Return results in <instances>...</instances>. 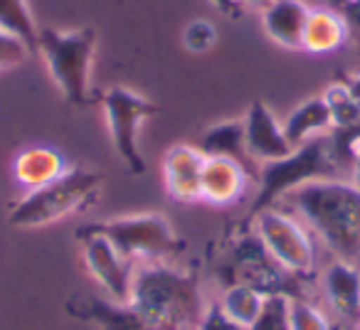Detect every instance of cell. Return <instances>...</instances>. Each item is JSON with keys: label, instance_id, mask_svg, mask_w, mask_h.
Here are the masks:
<instances>
[{"label": "cell", "instance_id": "2e32d148", "mask_svg": "<svg viewBox=\"0 0 360 330\" xmlns=\"http://www.w3.org/2000/svg\"><path fill=\"white\" fill-rule=\"evenodd\" d=\"M67 168L70 165L60 150L50 148V145H30V148L20 150L13 160V178L18 185L30 192L57 180Z\"/></svg>", "mask_w": 360, "mask_h": 330}, {"label": "cell", "instance_id": "cb8c5ba5", "mask_svg": "<svg viewBox=\"0 0 360 330\" xmlns=\"http://www.w3.org/2000/svg\"><path fill=\"white\" fill-rule=\"evenodd\" d=\"M294 296L269 293L264 301L259 318L245 330H289V301Z\"/></svg>", "mask_w": 360, "mask_h": 330}, {"label": "cell", "instance_id": "8fae6325", "mask_svg": "<svg viewBox=\"0 0 360 330\" xmlns=\"http://www.w3.org/2000/svg\"><path fill=\"white\" fill-rule=\"evenodd\" d=\"M163 183L168 195L175 202L193 205L200 202L202 168H205V153L193 143H175L163 155Z\"/></svg>", "mask_w": 360, "mask_h": 330}, {"label": "cell", "instance_id": "5bb4252c", "mask_svg": "<svg viewBox=\"0 0 360 330\" xmlns=\"http://www.w3.org/2000/svg\"><path fill=\"white\" fill-rule=\"evenodd\" d=\"M321 286L333 310L348 323L360 325V269L350 259H335L326 266Z\"/></svg>", "mask_w": 360, "mask_h": 330}, {"label": "cell", "instance_id": "4316f807", "mask_svg": "<svg viewBox=\"0 0 360 330\" xmlns=\"http://www.w3.org/2000/svg\"><path fill=\"white\" fill-rule=\"evenodd\" d=\"M198 330H245V328H242L240 323H235V320L220 308V301H210V303L205 305V313H202Z\"/></svg>", "mask_w": 360, "mask_h": 330}, {"label": "cell", "instance_id": "44dd1931", "mask_svg": "<svg viewBox=\"0 0 360 330\" xmlns=\"http://www.w3.org/2000/svg\"><path fill=\"white\" fill-rule=\"evenodd\" d=\"M0 27L20 37L32 52H37V30L40 25L35 22L27 0H0Z\"/></svg>", "mask_w": 360, "mask_h": 330}, {"label": "cell", "instance_id": "9c48e42d", "mask_svg": "<svg viewBox=\"0 0 360 330\" xmlns=\"http://www.w3.org/2000/svg\"><path fill=\"white\" fill-rule=\"evenodd\" d=\"M75 239L82 246V259H84L86 271L106 291V298L116 301V303H129L134 264L104 235L79 227L75 232Z\"/></svg>", "mask_w": 360, "mask_h": 330}, {"label": "cell", "instance_id": "277c9868", "mask_svg": "<svg viewBox=\"0 0 360 330\" xmlns=\"http://www.w3.org/2000/svg\"><path fill=\"white\" fill-rule=\"evenodd\" d=\"M96 40L99 35L91 25L75 30H37V52L45 60L47 72L65 101L75 109L91 104V67L96 57Z\"/></svg>", "mask_w": 360, "mask_h": 330}, {"label": "cell", "instance_id": "f546056e", "mask_svg": "<svg viewBox=\"0 0 360 330\" xmlns=\"http://www.w3.org/2000/svg\"><path fill=\"white\" fill-rule=\"evenodd\" d=\"M343 84L348 86V91H350V94H353L355 99L360 101V72H358V74H353V77H345V79H343Z\"/></svg>", "mask_w": 360, "mask_h": 330}, {"label": "cell", "instance_id": "d6986e66", "mask_svg": "<svg viewBox=\"0 0 360 330\" xmlns=\"http://www.w3.org/2000/svg\"><path fill=\"white\" fill-rule=\"evenodd\" d=\"M198 148L205 155H225L232 158L237 163H242L247 171L252 173V178L257 180L259 176V165L250 158L245 145V121L242 119H230V121H220V124L210 126V128L202 133Z\"/></svg>", "mask_w": 360, "mask_h": 330}, {"label": "cell", "instance_id": "603a6c76", "mask_svg": "<svg viewBox=\"0 0 360 330\" xmlns=\"http://www.w3.org/2000/svg\"><path fill=\"white\" fill-rule=\"evenodd\" d=\"M289 330H333L328 315L306 298L289 301Z\"/></svg>", "mask_w": 360, "mask_h": 330}, {"label": "cell", "instance_id": "7a4b0ae2", "mask_svg": "<svg viewBox=\"0 0 360 330\" xmlns=\"http://www.w3.org/2000/svg\"><path fill=\"white\" fill-rule=\"evenodd\" d=\"M291 202L328 249L350 259L360 251V187L353 180L326 178L291 190Z\"/></svg>", "mask_w": 360, "mask_h": 330}, {"label": "cell", "instance_id": "4fadbf2b", "mask_svg": "<svg viewBox=\"0 0 360 330\" xmlns=\"http://www.w3.org/2000/svg\"><path fill=\"white\" fill-rule=\"evenodd\" d=\"M65 310L77 320H89L101 330H153L134 303H116L99 296H72Z\"/></svg>", "mask_w": 360, "mask_h": 330}, {"label": "cell", "instance_id": "1f68e13d", "mask_svg": "<svg viewBox=\"0 0 360 330\" xmlns=\"http://www.w3.org/2000/svg\"><path fill=\"white\" fill-rule=\"evenodd\" d=\"M358 330H360V325H358Z\"/></svg>", "mask_w": 360, "mask_h": 330}, {"label": "cell", "instance_id": "ffe728a7", "mask_svg": "<svg viewBox=\"0 0 360 330\" xmlns=\"http://www.w3.org/2000/svg\"><path fill=\"white\" fill-rule=\"evenodd\" d=\"M266 293L259 291L252 284H242V281H235V284H227L222 289L220 296V308L230 315L235 323H240L242 328H250L257 318H259L262 308H264Z\"/></svg>", "mask_w": 360, "mask_h": 330}, {"label": "cell", "instance_id": "f1b7e54d", "mask_svg": "<svg viewBox=\"0 0 360 330\" xmlns=\"http://www.w3.org/2000/svg\"><path fill=\"white\" fill-rule=\"evenodd\" d=\"M210 3H215V6L220 8L225 15H230V18L240 15V8L235 6V0H210Z\"/></svg>", "mask_w": 360, "mask_h": 330}, {"label": "cell", "instance_id": "4dcf8cb0", "mask_svg": "<svg viewBox=\"0 0 360 330\" xmlns=\"http://www.w3.org/2000/svg\"><path fill=\"white\" fill-rule=\"evenodd\" d=\"M269 3H274V0H235L237 8H257V11H264Z\"/></svg>", "mask_w": 360, "mask_h": 330}, {"label": "cell", "instance_id": "5b68a950", "mask_svg": "<svg viewBox=\"0 0 360 330\" xmlns=\"http://www.w3.org/2000/svg\"><path fill=\"white\" fill-rule=\"evenodd\" d=\"M340 165L335 163L333 153H330V143L326 136L309 140V143L299 145L291 150L286 158L274 160V163L259 165V176H257V192L255 202H252L250 212L242 220V227L252 220L255 215H259L262 210H269L279 200H284L291 190L306 185L314 180H326V178H338Z\"/></svg>", "mask_w": 360, "mask_h": 330}, {"label": "cell", "instance_id": "9a60e30c", "mask_svg": "<svg viewBox=\"0 0 360 330\" xmlns=\"http://www.w3.org/2000/svg\"><path fill=\"white\" fill-rule=\"evenodd\" d=\"M311 6L306 0H274L262 11V30L284 50H301Z\"/></svg>", "mask_w": 360, "mask_h": 330}, {"label": "cell", "instance_id": "3957f363", "mask_svg": "<svg viewBox=\"0 0 360 330\" xmlns=\"http://www.w3.org/2000/svg\"><path fill=\"white\" fill-rule=\"evenodd\" d=\"M106 173L70 165L57 180L30 190L13 202L8 212V222L15 230H40L60 220L84 212L99 200L104 190Z\"/></svg>", "mask_w": 360, "mask_h": 330}, {"label": "cell", "instance_id": "6da1fadb", "mask_svg": "<svg viewBox=\"0 0 360 330\" xmlns=\"http://www.w3.org/2000/svg\"><path fill=\"white\" fill-rule=\"evenodd\" d=\"M129 303L141 310L153 330H198L207 305L200 274L165 261H146L134 269Z\"/></svg>", "mask_w": 360, "mask_h": 330}, {"label": "cell", "instance_id": "ba28073f", "mask_svg": "<svg viewBox=\"0 0 360 330\" xmlns=\"http://www.w3.org/2000/svg\"><path fill=\"white\" fill-rule=\"evenodd\" d=\"M250 227L257 235V239L264 244V249L271 254V259L284 271L299 276V279L314 271L316 246L299 220L276 210V207H269V210H262L259 215L252 217L245 227H232V232L250 230Z\"/></svg>", "mask_w": 360, "mask_h": 330}, {"label": "cell", "instance_id": "7c38bea8", "mask_svg": "<svg viewBox=\"0 0 360 330\" xmlns=\"http://www.w3.org/2000/svg\"><path fill=\"white\" fill-rule=\"evenodd\" d=\"M255 180L245 165L225 155H205V168H202V185L200 197L202 202H210L215 207H227L242 200Z\"/></svg>", "mask_w": 360, "mask_h": 330}, {"label": "cell", "instance_id": "d4e9b609", "mask_svg": "<svg viewBox=\"0 0 360 330\" xmlns=\"http://www.w3.org/2000/svg\"><path fill=\"white\" fill-rule=\"evenodd\" d=\"M180 40H183V47H186L188 52H193V55H205V52H210L212 47L217 45L220 32H217L215 22L205 20V18H195V20H191L186 25Z\"/></svg>", "mask_w": 360, "mask_h": 330}, {"label": "cell", "instance_id": "7402d4cb", "mask_svg": "<svg viewBox=\"0 0 360 330\" xmlns=\"http://www.w3.org/2000/svg\"><path fill=\"white\" fill-rule=\"evenodd\" d=\"M323 99L330 109V119H333V128H353L360 124V101L348 91V86L340 81H333L328 89L323 91Z\"/></svg>", "mask_w": 360, "mask_h": 330}, {"label": "cell", "instance_id": "e0dca14e", "mask_svg": "<svg viewBox=\"0 0 360 330\" xmlns=\"http://www.w3.org/2000/svg\"><path fill=\"white\" fill-rule=\"evenodd\" d=\"M350 42L348 22L340 15V11L333 8H311L309 20L304 27V40L301 50L311 55H330Z\"/></svg>", "mask_w": 360, "mask_h": 330}, {"label": "cell", "instance_id": "52a82bcc", "mask_svg": "<svg viewBox=\"0 0 360 330\" xmlns=\"http://www.w3.org/2000/svg\"><path fill=\"white\" fill-rule=\"evenodd\" d=\"M101 109L116 155L124 160L131 176H143L146 158L139 145V128L146 119L160 114V106L129 86H111L101 94Z\"/></svg>", "mask_w": 360, "mask_h": 330}, {"label": "cell", "instance_id": "30bf717a", "mask_svg": "<svg viewBox=\"0 0 360 330\" xmlns=\"http://www.w3.org/2000/svg\"><path fill=\"white\" fill-rule=\"evenodd\" d=\"M242 121H245L247 153L257 165L274 163V160L286 158L294 150L284 136V126H281V121L276 119V114L266 101H252Z\"/></svg>", "mask_w": 360, "mask_h": 330}, {"label": "cell", "instance_id": "484cf974", "mask_svg": "<svg viewBox=\"0 0 360 330\" xmlns=\"http://www.w3.org/2000/svg\"><path fill=\"white\" fill-rule=\"evenodd\" d=\"M30 55H32V50L20 37H15L13 32L0 27V72L15 70V67H20Z\"/></svg>", "mask_w": 360, "mask_h": 330}, {"label": "cell", "instance_id": "83f0119b", "mask_svg": "<svg viewBox=\"0 0 360 330\" xmlns=\"http://www.w3.org/2000/svg\"><path fill=\"white\" fill-rule=\"evenodd\" d=\"M340 15L348 22L350 42L360 47V0H343L340 3Z\"/></svg>", "mask_w": 360, "mask_h": 330}, {"label": "cell", "instance_id": "8992f818", "mask_svg": "<svg viewBox=\"0 0 360 330\" xmlns=\"http://www.w3.org/2000/svg\"><path fill=\"white\" fill-rule=\"evenodd\" d=\"M84 230L104 235L131 264L163 261L186 251V239L178 237L170 220L160 212H134L86 225Z\"/></svg>", "mask_w": 360, "mask_h": 330}, {"label": "cell", "instance_id": "ac0fdd59", "mask_svg": "<svg viewBox=\"0 0 360 330\" xmlns=\"http://www.w3.org/2000/svg\"><path fill=\"white\" fill-rule=\"evenodd\" d=\"M281 126H284V136L291 148H299L319 136H326L333 128V119H330V109L323 94L309 96L299 106H294L291 114L281 121Z\"/></svg>", "mask_w": 360, "mask_h": 330}]
</instances>
